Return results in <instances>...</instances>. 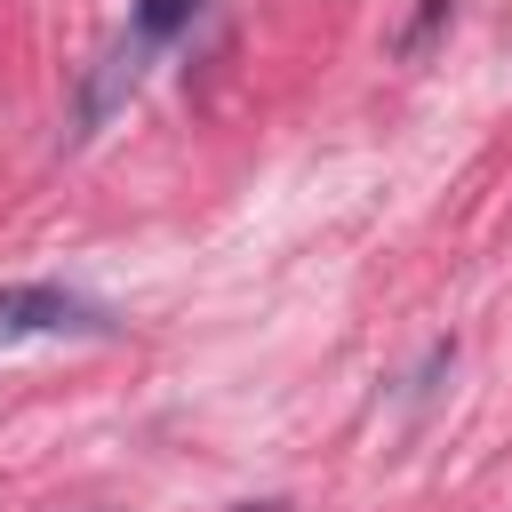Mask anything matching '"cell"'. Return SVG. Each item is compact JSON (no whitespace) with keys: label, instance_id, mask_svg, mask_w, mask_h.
Wrapping results in <instances>:
<instances>
[{"label":"cell","instance_id":"obj_1","mask_svg":"<svg viewBox=\"0 0 512 512\" xmlns=\"http://www.w3.org/2000/svg\"><path fill=\"white\" fill-rule=\"evenodd\" d=\"M112 312L56 288V280H24V288H0V344H32V336H104Z\"/></svg>","mask_w":512,"mask_h":512},{"label":"cell","instance_id":"obj_2","mask_svg":"<svg viewBox=\"0 0 512 512\" xmlns=\"http://www.w3.org/2000/svg\"><path fill=\"white\" fill-rule=\"evenodd\" d=\"M160 48L152 40H136V32H120L112 48H104V64L88 72V88H80V128H104L128 96H136V80H144V64H152Z\"/></svg>","mask_w":512,"mask_h":512},{"label":"cell","instance_id":"obj_4","mask_svg":"<svg viewBox=\"0 0 512 512\" xmlns=\"http://www.w3.org/2000/svg\"><path fill=\"white\" fill-rule=\"evenodd\" d=\"M448 8H456V0H424V8H416V24H408V32H400V48H408V56H416V48H424V40H432V32H440V16H448Z\"/></svg>","mask_w":512,"mask_h":512},{"label":"cell","instance_id":"obj_3","mask_svg":"<svg viewBox=\"0 0 512 512\" xmlns=\"http://www.w3.org/2000/svg\"><path fill=\"white\" fill-rule=\"evenodd\" d=\"M200 8H208V0H128V32L152 40V48H168L176 32H192Z\"/></svg>","mask_w":512,"mask_h":512},{"label":"cell","instance_id":"obj_5","mask_svg":"<svg viewBox=\"0 0 512 512\" xmlns=\"http://www.w3.org/2000/svg\"><path fill=\"white\" fill-rule=\"evenodd\" d=\"M240 512H288V504H280V496H272V504H240Z\"/></svg>","mask_w":512,"mask_h":512}]
</instances>
